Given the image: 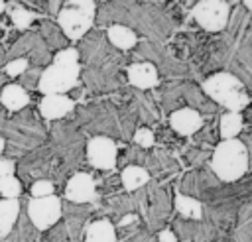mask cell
<instances>
[{
  "label": "cell",
  "instance_id": "ba28073f",
  "mask_svg": "<svg viewBox=\"0 0 252 242\" xmlns=\"http://www.w3.org/2000/svg\"><path fill=\"white\" fill-rule=\"evenodd\" d=\"M191 16L205 31H222L230 18V4L224 0H201L193 6Z\"/></svg>",
  "mask_w": 252,
  "mask_h": 242
},
{
  "label": "cell",
  "instance_id": "9a60e30c",
  "mask_svg": "<svg viewBox=\"0 0 252 242\" xmlns=\"http://www.w3.org/2000/svg\"><path fill=\"white\" fill-rule=\"evenodd\" d=\"M75 108V100L67 94H45L39 100V112L45 120H59L71 114Z\"/></svg>",
  "mask_w": 252,
  "mask_h": 242
},
{
  "label": "cell",
  "instance_id": "83f0119b",
  "mask_svg": "<svg viewBox=\"0 0 252 242\" xmlns=\"http://www.w3.org/2000/svg\"><path fill=\"white\" fill-rule=\"evenodd\" d=\"M37 37H39V33H33V31L24 33V35H22L20 39H16L14 45L8 49L6 59H8V61H14V59H22L24 55H30L32 49H33V45H35V41H37Z\"/></svg>",
  "mask_w": 252,
  "mask_h": 242
},
{
  "label": "cell",
  "instance_id": "8fae6325",
  "mask_svg": "<svg viewBox=\"0 0 252 242\" xmlns=\"http://www.w3.org/2000/svg\"><path fill=\"white\" fill-rule=\"evenodd\" d=\"M51 155H53L51 148H37V150L30 151L28 155H24V159L18 165L22 179H26V181L33 179V183L39 179H47L49 171L53 169Z\"/></svg>",
  "mask_w": 252,
  "mask_h": 242
},
{
  "label": "cell",
  "instance_id": "cb8c5ba5",
  "mask_svg": "<svg viewBox=\"0 0 252 242\" xmlns=\"http://www.w3.org/2000/svg\"><path fill=\"white\" fill-rule=\"evenodd\" d=\"M6 12H8L10 22L14 24V28L20 30V31H26L33 24V20L37 18L35 12L24 8V4H20V2H8L6 4Z\"/></svg>",
  "mask_w": 252,
  "mask_h": 242
},
{
  "label": "cell",
  "instance_id": "8d00e7d4",
  "mask_svg": "<svg viewBox=\"0 0 252 242\" xmlns=\"http://www.w3.org/2000/svg\"><path fill=\"white\" fill-rule=\"evenodd\" d=\"M158 242H177V234H175L173 230L163 228V230H159V234H158Z\"/></svg>",
  "mask_w": 252,
  "mask_h": 242
},
{
  "label": "cell",
  "instance_id": "8992f818",
  "mask_svg": "<svg viewBox=\"0 0 252 242\" xmlns=\"http://www.w3.org/2000/svg\"><path fill=\"white\" fill-rule=\"evenodd\" d=\"M51 150L63 159V171L77 167L83 155V136L71 124H57L51 132ZM65 175V173H63Z\"/></svg>",
  "mask_w": 252,
  "mask_h": 242
},
{
  "label": "cell",
  "instance_id": "f35d334b",
  "mask_svg": "<svg viewBox=\"0 0 252 242\" xmlns=\"http://www.w3.org/2000/svg\"><path fill=\"white\" fill-rule=\"evenodd\" d=\"M242 142L246 144V148H248V153H252V134H248V136H246Z\"/></svg>",
  "mask_w": 252,
  "mask_h": 242
},
{
  "label": "cell",
  "instance_id": "5b68a950",
  "mask_svg": "<svg viewBox=\"0 0 252 242\" xmlns=\"http://www.w3.org/2000/svg\"><path fill=\"white\" fill-rule=\"evenodd\" d=\"M81 65L79 63H51L43 69L39 91L45 94H65L79 85Z\"/></svg>",
  "mask_w": 252,
  "mask_h": 242
},
{
  "label": "cell",
  "instance_id": "d4e9b609",
  "mask_svg": "<svg viewBox=\"0 0 252 242\" xmlns=\"http://www.w3.org/2000/svg\"><path fill=\"white\" fill-rule=\"evenodd\" d=\"M183 98L195 110H205V112H215L217 110L215 102L203 92V89H197L195 85H183Z\"/></svg>",
  "mask_w": 252,
  "mask_h": 242
},
{
  "label": "cell",
  "instance_id": "74e56055",
  "mask_svg": "<svg viewBox=\"0 0 252 242\" xmlns=\"http://www.w3.org/2000/svg\"><path fill=\"white\" fill-rule=\"evenodd\" d=\"M138 220V216L134 214V212H128V214H124L120 220H118V226L122 228V226H130V224H134Z\"/></svg>",
  "mask_w": 252,
  "mask_h": 242
},
{
  "label": "cell",
  "instance_id": "7a4b0ae2",
  "mask_svg": "<svg viewBox=\"0 0 252 242\" xmlns=\"http://www.w3.org/2000/svg\"><path fill=\"white\" fill-rule=\"evenodd\" d=\"M211 171L215 177L222 183H234L238 181L250 165V153L242 140H222L215 146L211 155Z\"/></svg>",
  "mask_w": 252,
  "mask_h": 242
},
{
  "label": "cell",
  "instance_id": "1f68e13d",
  "mask_svg": "<svg viewBox=\"0 0 252 242\" xmlns=\"http://www.w3.org/2000/svg\"><path fill=\"white\" fill-rule=\"evenodd\" d=\"M41 75H43V69L41 67H30L22 77H20V85L26 89V91H33V89H39V81H41Z\"/></svg>",
  "mask_w": 252,
  "mask_h": 242
},
{
  "label": "cell",
  "instance_id": "2e32d148",
  "mask_svg": "<svg viewBox=\"0 0 252 242\" xmlns=\"http://www.w3.org/2000/svg\"><path fill=\"white\" fill-rule=\"evenodd\" d=\"M148 197H150V207L146 211V218L152 228H158L169 212V199L167 193L159 187H152V191H148Z\"/></svg>",
  "mask_w": 252,
  "mask_h": 242
},
{
  "label": "cell",
  "instance_id": "7402d4cb",
  "mask_svg": "<svg viewBox=\"0 0 252 242\" xmlns=\"http://www.w3.org/2000/svg\"><path fill=\"white\" fill-rule=\"evenodd\" d=\"M39 35L47 43L49 49H57V51L67 49V35L59 28V24H53L49 20H41L39 22Z\"/></svg>",
  "mask_w": 252,
  "mask_h": 242
},
{
  "label": "cell",
  "instance_id": "e575fe53",
  "mask_svg": "<svg viewBox=\"0 0 252 242\" xmlns=\"http://www.w3.org/2000/svg\"><path fill=\"white\" fill-rule=\"evenodd\" d=\"M132 140H134L136 146H140L144 150H148V148H152L156 144V136H154V132L150 128H138L134 132V138Z\"/></svg>",
  "mask_w": 252,
  "mask_h": 242
},
{
  "label": "cell",
  "instance_id": "5bb4252c",
  "mask_svg": "<svg viewBox=\"0 0 252 242\" xmlns=\"http://www.w3.org/2000/svg\"><path fill=\"white\" fill-rule=\"evenodd\" d=\"M128 83L140 91H146V89H154L158 87L159 83V73H158V67L152 63V61H138V63H132L128 65Z\"/></svg>",
  "mask_w": 252,
  "mask_h": 242
},
{
  "label": "cell",
  "instance_id": "4316f807",
  "mask_svg": "<svg viewBox=\"0 0 252 242\" xmlns=\"http://www.w3.org/2000/svg\"><path fill=\"white\" fill-rule=\"evenodd\" d=\"M37 232L39 230L33 226L30 216L22 214L16 222V230H12V234L8 238H10V242H37Z\"/></svg>",
  "mask_w": 252,
  "mask_h": 242
},
{
  "label": "cell",
  "instance_id": "f546056e",
  "mask_svg": "<svg viewBox=\"0 0 252 242\" xmlns=\"http://www.w3.org/2000/svg\"><path fill=\"white\" fill-rule=\"evenodd\" d=\"M0 195L4 199H18L22 195V181L16 175H6L0 179Z\"/></svg>",
  "mask_w": 252,
  "mask_h": 242
},
{
  "label": "cell",
  "instance_id": "6da1fadb",
  "mask_svg": "<svg viewBox=\"0 0 252 242\" xmlns=\"http://www.w3.org/2000/svg\"><path fill=\"white\" fill-rule=\"evenodd\" d=\"M0 134L6 138V153L10 159L37 150L45 138L43 126L28 110H22L16 118H6L0 112Z\"/></svg>",
  "mask_w": 252,
  "mask_h": 242
},
{
  "label": "cell",
  "instance_id": "9c48e42d",
  "mask_svg": "<svg viewBox=\"0 0 252 242\" xmlns=\"http://www.w3.org/2000/svg\"><path fill=\"white\" fill-rule=\"evenodd\" d=\"M83 124L94 136H120V114L110 106H93L85 108Z\"/></svg>",
  "mask_w": 252,
  "mask_h": 242
},
{
  "label": "cell",
  "instance_id": "603a6c76",
  "mask_svg": "<svg viewBox=\"0 0 252 242\" xmlns=\"http://www.w3.org/2000/svg\"><path fill=\"white\" fill-rule=\"evenodd\" d=\"M175 209L177 212L187 220H201L203 218V205L197 197L177 193L175 195Z\"/></svg>",
  "mask_w": 252,
  "mask_h": 242
},
{
  "label": "cell",
  "instance_id": "60d3db41",
  "mask_svg": "<svg viewBox=\"0 0 252 242\" xmlns=\"http://www.w3.org/2000/svg\"><path fill=\"white\" fill-rule=\"evenodd\" d=\"M246 10H252V0H244V4H242Z\"/></svg>",
  "mask_w": 252,
  "mask_h": 242
},
{
  "label": "cell",
  "instance_id": "d6a6232c",
  "mask_svg": "<svg viewBox=\"0 0 252 242\" xmlns=\"http://www.w3.org/2000/svg\"><path fill=\"white\" fill-rule=\"evenodd\" d=\"M28 69H30V59L22 57V59L8 61L6 67H4V75H6V77H22Z\"/></svg>",
  "mask_w": 252,
  "mask_h": 242
},
{
  "label": "cell",
  "instance_id": "7bdbcfd3",
  "mask_svg": "<svg viewBox=\"0 0 252 242\" xmlns=\"http://www.w3.org/2000/svg\"><path fill=\"white\" fill-rule=\"evenodd\" d=\"M4 77H6V75H2V73H0V87H2V83H4ZM0 94H2V91H0Z\"/></svg>",
  "mask_w": 252,
  "mask_h": 242
},
{
  "label": "cell",
  "instance_id": "484cf974",
  "mask_svg": "<svg viewBox=\"0 0 252 242\" xmlns=\"http://www.w3.org/2000/svg\"><path fill=\"white\" fill-rule=\"evenodd\" d=\"M242 116L240 112H224L219 120V134L222 140H234L242 132Z\"/></svg>",
  "mask_w": 252,
  "mask_h": 242
},
{
  "label": "cell",
  "instance_id": "b9f144b4",
  "mask_svg": "<svg viewBox=\"0 0 252 242\" xmlns=\"http://www.w3.org/2000/svg\"><path fill=\"white\" fill-rule=\"evenodd\" d=\"M2 12H6V2L0 0V14H2Z\"/></svg>",
  "mask_w": 252,
  "mask_h": 242
},
{
  "label": "cell",
  "instance_id": "836d02e7",
  "mask_svg": "<svg viewBox=\"0 0 252 242\" xmlns=\"http://www.w3.org/2000/svg\"><path fill=\"white\" fill-rule=\"evenodd\" d=\"M30 193H32V197H49L55 193V183L51 179H39V181L32 183Z\"/></svg>",
  "mask_w": 252,
  "mask_h": 242
},
{
  "label": "cell",
  "instance_id": "30bf717a",
  "mask_svg": "<svg viewBox=\"0 0 252 242\" xmlns=\"http://www.w3.org/2000/svg\"><path fill=\"white\" fill-rule=\"evenodd\" d=\"M87 161L94 169L112 171L118 163V148L116 142L108 136H93L87 142Z\"/></svg>",
  "mask_w": 252,
  "mask_h": 242
},
{
  "label": "cell",
  "instance_id": "ffe728a7",
  "mask_svg": "<svg viewBox=\"0 0 252 242\" xmlns=\"http://www.w3.org/2000/svg\"><path fill=\"white\" fill-rule=\"evenodd\" d=\"M150 181V171L144 165H124L120 173V185L126 189V193L140 191Z\"/></svg>",
  "mask_w": 252,
  "mask_h": 242
},
{
  "label": "cell",
  "instance_id": "e0dca14e",
  "mask_svg": "<svg viewBox=\"0 0 252 242\" xmlns=\"http://www.w3.org/2000/svg\"><path fill=\"white\" fill-rule=\"evenodd\" d=\"M0 102L6 110L10 112H22L28 104H30V94L28 91L22 87V85H6L2 89V94H0Z\"/></svg>",
  "mask_w": 252,
  "mask_h": 242
},
{
  "label": "cell",
  "instance_id": "3957f363",
  "mask_svg": "<svg viewBox=\"0 0 252 242\" xmlns=\"http://www.w3.org/2000/svg\"><path fill=\"white\" fill-rule=\"evenodd\" d=\"M201 89L215 104L224 106L228 112H240L248 104L246 89L232 73H215L203 81Z\"/></svg>",
  "mask_w": 252,
  "mask_h": 242
},
{
  "label": "cell",
  "instance_id": "ab89813d",
  "mask_svg": "<svg viewBox=\"0 0 252 242\" xmlns=\"http://www.w3.org/2000/svg\"><path fill=\"white\" fill-rule=\"evenodd\" d=\"M4 151H6V138L0 134V155H2Z\"/></svg>",
  "mask_w": 252,
  "mask_h": 242
},
{
  "label": "cell",
  "instance_id": "ac0fdd59",
  "mask_svg": "<svg viewBox=\"0 0 252 242\" xmlns=\"http://www.w3.org/2000/svg\"><path fill=\"white\" fill-rule=\"evenodd\" d=\"M20 218L18 199H0V240H6Z\"/></svg>",
  "mask_w": 252,
  "mask_h": 242
},
{
  "label": "cell",
  "instance_id": "f1b7e54d",
  "mask_svg": "<svg viewBox=\"0 0 252 242\" xmlns=\"http://www.w3.org/2000/svg\"><path fill=\"white\" fill-rule=\"evenodd\" d=\"M28 57H30V61L33 63V67H41V69H43V65L47 67V63H53L51 49H49L47 43L41 39V35L37 37V41H35V45H33V49H32V53H30Z\"/></svg>",
  "mask_w": 252,
  "mask_h": 242
},
{
  "label": "cell",
  "instance_id": "7c38bea8",
  "mask_svg": "<svg viewBox=\"0 0 252 242\" xmlns=\"http://www.w3.org/2000/svg\"><path fill=\"white\" fill-rule=\"evenodd\" d=\"M96 181L93 179L91 173L85 171H77L69 177L67 185H65V199L77 205H87V203H94L98 199V191H96Z\"/></svg>",
  "mask_w": 252,
  "mask_h": 242
},
{
  "label": "cell",
  "instance_id": "d590c367",
  "mask_svg": "<svg viewBox=\"0 0 252 242\" xmlns=\"http://www.w3.org/2000/svg\"><path fill=\"white\" fill-rule=\"evenodd\" d=\"M16 171V161L10 157H0V179L6 175H14Z\"/></svg>",
  "mask_w": 252,
  "mask_h": 242
},
{
  "label": "cell",
  "instance_id": "52a82bcc",
  "mask_svg": "<svg viewBox=\"0 0 252 242\" xmlns=\"http://www.w3.org/2000/svg\"><path fill=\"white\" fill-rule=\"evenodd\" d=\"M26 214L37 230L53 228L63 214V203L57 195L49 197H30L26 203Z\"/></svg>",
  "mask_w": 252,
  "mask_h": 242
},
{
  "label": "cell",
  "instance_id": "4dcf8cb0",
  "mask_svg": "<svg viewBox=\"0 0 252 242\" xmlns=\"http://www.w3.org/2000/svg\"><path fill=\"white\" fill-rule=\"evenodd\" d=\"M108 209L114 211L116 214H128L132 209H136V203H134V197H128V195H114L112 199H108Z\"/></svg>",
  "mask_w": 252,
  "mask_h": 242
},
{
  "label": "cell",
  "instance_id": "277c9868",
  "mask_svg": "<svg viewBox=\"0 0 252 242\" xmlns=\"http://www.w3.org/2000/svg\"><path fill=\"white\" fill-rule=\"evenodd\" d=\"M96 4L93 0H69L63 2L61 12L57 14V24L67 35V39H81L94 24Z\"/></svg>",
  "mask_w": 252,
  "mask_h": 242
},
{
  "label": "cell",
  "instance_id": "d6986e66",
  "mask_svg": "<svg viewBox=\"0 0 252 242\" xmlns=\"http://www.w3.org/2000/svg\"><path fill=\"white\" fill-rule=\"evenodd\" d=\"M106 39L114 49H120V51H128L138 43L136 31L122 24H110L106 30Z\"/></svg>",
  "mask_w": 252,
  "mask_h": 242
},
{
  "label": "cell",
  "instance_id": "4fadbf2b",
  "mask_svg": "<svg viewBox=\"0 0 252 242\" xmlns=\"http://www.w3.org/2000/svg\"><path fill=\"white\" fill-rule=\"evenodd\" d=\"M169 126L179 136H193L203 128V116L199 110L191 106H183L169 114Z\"/></svg>",
  "mask_w": 252,
  "mask_h": 242
},
{
  "label": "cell",
  "instance_id": "44dd1931",
  "mask_svg": "<svg viewBox=\"0 0 252 242\" xmlns=\"http://www.w3.org/2000/svg\"><path fill=\"white\" fill-rule=\"evenodd\" d=\"M116 240H118L116 226L110 220H106V218L93 220L87 226L85 242H116Z\"/></svg>",
  "mask_w": 252,
  "mask_h": 242
}]
</instances>
